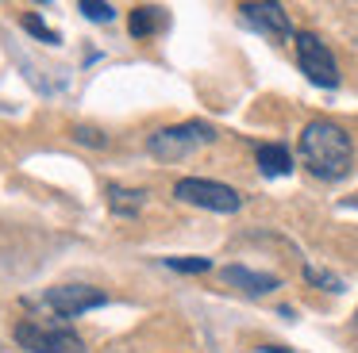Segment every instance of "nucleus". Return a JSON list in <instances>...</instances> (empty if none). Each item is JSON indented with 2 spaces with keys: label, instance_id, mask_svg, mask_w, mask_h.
Returning a JSON list of instances; mask_svg holds the SVG:
<instances>
[{
  "label": "nucleus",
  "instance_id": "f8f14e48",
  "mask_svg": "<svg viewBox=\"0 0 358 353\" xmlns=\"http://www.w3.org/2000/svg\"><path fill=\"white\" fill-rule=\"evenodd\" d=\"M78 12L85 15V20H93V23H112L116 8H112V4H101V0H81Z\"/></svg>",
  "mask_w": 358,
  "mask_h": 353
},
{
  "label": "nucleus",
  "instance_id": "9b49d317",
  "mask_svg": "<svg viewBox=\"0 0 358 353\" xmlns=\"http://www.w3.org/2000/svg\"><path fill=\"white\" fill-rule=\"evenodd\" d=\"M258 169H262L266 176H285L289 169H293V158H289L285 146H262V150H258Z\"/></svg>",
  "mask_w": 358,
  "mask_h": 353
},
{
  "label": "nucleus",
  "instance_id": "2eb2a0df",
  "mask_svg": "<svg viewBox=\"0 0 358 353\" xmlns=\"http://www.w3.org/2000/svg\"><path fill=\"white\" fill-rule=\"evenodd\" d=\"M304 276H308V280L316 284V288H327V292H343V280H339V276H335V273H320L316 265H308V269H304Z\"/></svg>",
  "mask_w": 358,
  "mask_h": 353
},
{
  "label": "nucleus",
  "instance_id": "f03ea898",
  "mask_svg": "<svg viewBox=\"0 0 358 353\" xmlns=\"http://www.w3.org/2000/svg\"><path fill=\"white\" fill-rule=\"evenodd\" d=\"M16 345L27 353H85V342L62 319H20Z\"/></svg>",
  "mask_w": 358,
  "mask_h": 353
},
{
  "label": "nucleus",
  "instance_id": "f3484780",
  "mask_svg": "<svg viewBox=\"0 0 358 353\" xmlns=\"http://www.w3.org/2000/svg\"><path fill=\"white\" fill-rule=\"evenodd\" d=\"M262 353H293V350H285V345H262Z\"/></svg>",
  "mask_w": 358,
  "mask_h": 353
},
{
  "label": "nucleus",
  "instance_id": "ddd939ff",
  "mask_svg": "<svg viewBox=\"0 0 358 353\" xmlns=\"http://www.w3.org/2000/svg\"><path fill=\"white\" fill-rule=\"evenodd\" d=\"M24 31H31V35L39 38V43H50V46L62 43V38H58V31H50V27H47V23H43L35 12H27V15H24Z\"/></svg>",
  "mask_w": 358,
  "mask_h": 353
},
{
  "label": "nucleus",
  "instance_id": "423d86ee",
  "mask_svg": "<svg viewBox=\"0 0 358 353\" xmlns=\"http://www.w3.org/2000/svg\"><path fill=\"white\" fill-rule=\"evenodd\" d=\"M108 296L93 284H55V288L43 292V307L58 319H78V315L93 311V307H104Z\"/></svg>",
  "mask_w": 358,
  "mask_h": 353
},
{
  "label": "nucleus",
  "instance_id": "4468645a",
  "mask_svg": "<svg viewBox=\"0 0 358 353\" xmlns=\"http://www.w3.org/2000/svg\"><path fill=\"white\" fill-rule=\"evenodd\" d=\"M166 269H173V273H208L212 261L208 257H166Z\"/></svg>",
  "mask_w": 358,
  "mask_h": 353
},
{
  "label": "nucleus",
  "instance_id": "f257e3e1",
  "mask_svg": "<svg viewBox=\"0 0 358 353\" xmlns=\"http://www.w3.org/2000/svg\"><path fill=\"white\" fill-rule=\"evenodd\" d=\"M301 161L316 181H343L355 165V146L350 135L331 119H312L301 130Z\"/></svg>",
  "mask_w": 358,
  "mask_h": 353
},
{
  "label": "nucleus",
  "instance_id": "39448f33",
  "mask_svg": "<svg viewBox=\"0 0 358 353\" xmlns=\"http://www.w3.org/2000/svg\"><path fill=\"white\" fill-rule=\"evenodd\" d=\"M173 196L181 204H193V207H208V211H239L243 196L231 188V184H220V181H204V176H181L173 184Z\"/></svg>",
  "mask_w": 358,
  "mask_h": 353
},
{
  "label": "nucleus",
  "instance_id": "dca6fc26",
  "mask_svg": "<svg viewBox=\"0 0 358 353\" xmlns=\"http://www.w3.org/2000/svg\"><path fill=\"white\" fill-rule=\"evenodd\" d=\"M73 138H78V142H85V146H93V150H104V146H108V138H104L96 127H85V123H78V127H73Z\"/></svg>",
  "mask_w": 358,
  "mask_h": 353
},
{
  "label": "nucleus",
  "instance_id": "7ed1b4c3",
  "mask_svg": "<svg viewBox=\"0 0 358 353\" xmlns=\"http://www.w3.org/2000/svg\"><path fill=\"white\" fill-rule=\"evenodd\" d=\"M212 138H216V130L208 127V123H178V127H162L155 130V135L147 138V150L150 158L158 161H181L189 158L193 150H201V146H208Z\"/></svg>",
  "mask_w": 358,
  "mask_h": 353
},
{
  "label": "nucleus",
  "instance_id": "9d476101",
  "mask_svg": "<svg viewBox=\"0 0 358 353\" xmlns=\"http://www.w3.org/2000/svg\"><path fill=\"white\" fill-rule=\"evenodd\" d=\"M127 27H131L135 38H150V35H158V31L166 27V12L155 8V4H139L131 12V20H127Z\"/></svg>",
  "mask_w": 358,
  "mask_h": 353
},
{
  "label": "nucleus",
  "instance_id": "0eeeda50",
  "mask_svg": "<svg viewBox=\"0 0 358 353\" xmlns=\"http://www.w3.org/2000/svg\"><path fill=\"white\" fill-rule=\"evenodd\" d=\"M243 20L250 23L255 31H262L266 38H293V20H289V12L281 4H239Z\"/></svg>",
  "mask_w": 358,
  "mask_h": 353
},
{
  "label": "nucleus",
  "instance_id": "1a4fd4ad",
  "mask_svg": "<svg viewBox=\"0 0 358 353\" xmlns=\"http://www.w3.org/2000/svg\"><path fill=\"white\" fill-rule=\"evenodd\" d=\"M104 196H108V207H112V215H139L143 211V204H147V192L143 188H124V184H108L104 188Z\"/></svg>",
  "mask_w": 358,
  "mask_h": 353
},
{
  "label": "nucleus",
  "instance_id": "20e7f679",
  "mask_svg": "<svg viewBox=\"0 0 358 353\" xmlns=\"http://www.w3.org/2000/svg\"><path fill=\"white\" fill-rule=\"evenodd\" d=\"M293 46H296V66H301V73L312 84H320V89H335L339 84V66H335V54L327 50L324 38L312 35V31H296Z\"/></svg>",
  "mask_w": 358,
  "mask_h": 353
},
{
  "label": "nucleus",
  "instance_id": "6e6552de",
  "mask_svg": "<svg viewBox=\"0 0 358 353\" xmlns=\"http://www.w3.org/2000/svg\"><path fill=\"white\" fill-rule=\"evenodd\" d=\"M224 280L235 284L239 292H247V296H262V292H273L278 288V276H266V273H255V269L247 265H227L224 269Z\"/></svg>",
  "mask_w": 358,
  "mask_h": 353
}]
</instances>
